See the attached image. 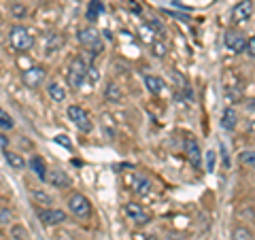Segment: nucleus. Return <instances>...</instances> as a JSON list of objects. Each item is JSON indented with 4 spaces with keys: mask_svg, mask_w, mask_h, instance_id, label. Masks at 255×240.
<instances>
[{
    "mask_svg": "<svg viewBox=\"0 0 255 240\" xmlns=\"http://www.w3.org/2000/svg\"><path fill=\"white\" fill-rule=\"evenodd\" d=\"M9 45L13 47L15 51L26 53V51H30L32 47H34V36H32V32L26 26L15 23V26H11V30H9Z\"/></svg>",
    "mask_w": 255,
    "mask_h": 240,
    "instance_id": "f257e3e1",
    "label": "nucleus"
},
{
    "mask_svg": "<svg viewBox=\"0 0 255 240\" xmlns=\"http://www.w3.org/2000/svg\"><path fill=\"white\" fill-rule=\"evenodd\" d=\"M77 41H79V45L83 47V49H87V51H92L94 55H98L100 51H102V38H100V32L96 30L94 26H85V28H79V32H77Z\"/></svg>",
    "mask_w": 255,
    "mask_h": 240,
    "instance_id": "f03ea898",
    "label": "nucleus"
},
{
    "mask_svg": "<svg viewBox=\"0 0 255 240\" xmlns=\"http://www.w3.org/2000/svg\"><path fill=\"white\" fill-rule=\"evenodd\" d=\"M66 115L68 119L73 121V125L77 127L79 132H83V134H90L94 130V121H92V117L90 113L83 109V107H79V105H70L66 109Z\"/></svg>",
    "mask_w": 255,
    "mask_h": 240,
    "instance_id": "7ed1b4c3",
    "label": "nucleus"
},
{
    "mask_svg": "<svg viewBox=\"0 0 255 240\" xmlns=\"http://www.w3.org/2000/svg\"><path fill=\"white\" fill-rule=\"evenodd\" d=\"M87 64L83 62V58H75L73 62H70V66H68V73H66V83L68 87H73V90H79L83 83H85V79H87Z\"/></svg>",
    "mask_w": 255,
    "mask_h": 240,
    "instance_id": "20e7f679",
    "label": "nucleus"
},
{
    "mask_svg": "<svg viewBox=\"0 0 255 240\" xmlns=\"http://www.w3.org/2000/svg\"><path fill=\"white\" fill-rule=\"evenodd\" d=\"M68 211L75 215L77 219H90L92 217V202L83 194H73L68 198Z\"/></svg>",
    "mask_w": 255,
    "mask_h": 240,
    "instance_id": "39448f33",
    "label": "nucleus"
},
{
    "mask_svg": "<svg viewBox=\"0 0 255 240\" xmlns=\"http://www.w3.org/2000/svg\"><path fill=\"white\" fill-rule=\"evenodd\" d=\"M47 79V70L45 66H30L21 73V81L26 87H30V90H38V87L43 85V81Z\"/></svg>",
    "mask_w": 255,
    "mask_h": 240,
    "instance_id": "423d86ee",
    "label": "nucleus"
},
{
    "mask_svg": "<svg viewBox=\"0 0 255 240\" xmlns=\"http://www.w3.org/2000/svg\"><path fill=\"white\" fill-rule=\"evenodd\" d=\"M124 215L132 223H136V226H147L151 221V215L145 211V206H140L138 202H128L124 206Z\"/></svg>",
    "mask_w": 255,
    "mask_h": 240,
    "instance_id": "0eeeda50",
    "label": "nucleus"
},
{
    "mask_svg": "<svg viewBox=\"0 0 255 240\" xmlns=\"http://www.w3.org/2000/svg\"><path fill=\"white\" fill-rule=\"evenodd\" d=\"M36 217L43 226L53 228V226H60V223L66 221V213H64L62 209H43V211L36 213Z\"/></svg>",
    "mask_w": 255,
    "mask_h": 240,
    "instance_id": "6e6552de",
    "label": "nucleus"
},
{
    "mask_svg": "<svg viewBox=\"0 0 255 240\" xmlns=\"http://www.w3.org/2000/svg\"><path fill=\"white\" fill-rule=\"evenodd\" d=\"M126 183L130 185L132 191H136L138 196H147L149 189H151V181L145 177V174H140V172H130L126 177Z\"/></svg>",
    "mask_w": 255,
    "mask_h": 240,
    "instance_id": "1a4fd4ad",
    "label": "nucleus"
},
{
    "mask_svg": "<svg viewBox=\"0 0 255 240\" xmlns=\"http://www.w3.org/2000/svg\"><path fill=\"white\" fill-rule=\"evenodd\" d=\"M223 43H226V47H228L230 51L243 53L245 51V45H247V36L243 34V32H238V30H228L226 36H223Z\"/></svg>",
    "mask_w": 255,
    "mask_h": 240,
    "instance_id": "9d476101",
    "label": "nucleus"
},
{
    "mask_svg": "<svg viewBox=\"0 0 255 240\" xmlns=\"http://www.w3.org/2000/svg\"><path fill=\"white\" fill-rule=\"evenodd\" d=\"M45 181L49 183L51 187H60V189H66V187H70V177L64 170H60V168H53V170H47V177H45Z\"/></svg>",
    "mask_w": 255,
    "mask_h": 240,
    "instance_id": "9b49d317",
    "label": "nucleus"
},
{
    "mask_svg": "<svg viewBox=\"0 0 255 240\" xmlns=\"http://www.w3.org/2000/svg\"><path fill=\"white\" fill-rule=\"evenodd\" d=\"M251 15H253V0H241L232 9V21L243 23L247 19H251Z\"/></svg>",
    "mask_w": 255,
    "mask_h": 240,
    "instance_id": "f8f14e48",
    "label": "nucleus"
},
{
    "mask_svg": "<svg viewBox=\"0 0 255 240\" xmlns=\"http://www.w3.org/2000/svg\"><path fill=\"white\" fill-rule=\"evenodd\" d=\"M185 155L194 166H200L202 153H200V147H198V142L194 138H185Z\"/></svg>",
    "mask_w": 255,
    "mask_h": 240,
    "instance_id": "ddd939ff",
    "label": "nucleus"
},
{
    "mask_svg": "<svg viewBox=\"0 0 255 240\" xmlns=\"http://www.w3.org/2000/svg\"><path fill=\"white\" fill-rule=\"evenodd\" d=\"M64 34H49L47 36V41H45V53L47 55H53L55 51H60L62 47H64Z\"/></svg>",
    "mask_w": 255,
    "mask_h": 240,
    "instance_id": "4468645a",
    "label": "nucleus"
},
{
    "mask_svg": "<svg viewBox=\"0 0 255 240\" xmlns=\"http://www.w3.org/2000/svg\"><path fill=\"white\" fill-rule=\"evenodd\" d=\"M47 94H49V98L53 102H64L66 100V90H64V85H60L58 81H51L47 85Z\"/></svg>",
    "mask_w": 255,
    "mask_h": 240,
    "instance_id": "2eb2a0df",
    "label": "nucleus"
},
{
    "mask_svg": "<svg viewBox=\"0 0 255 240\" xmlns=\"http://www.w3.org/2000/svg\"><path fill=\"white\" fill-rule=\"evenodd\" d=\"M4 159H6V164H9L13 170H23V168H26V159H23L19 153H15V151L4 149Z\"/></svg>",
    "mask_w": 255,
    "mask_h": 240,
    "instance_id": "dca6fc26",
    "label": "nucleus"
},
{
    "mask_svg": "<svg viewBox=\"0 0 255 240\" xmlns=\"http://www.w3.org/2000/svg\"><path fill=\"white\" fill-rule=\"evenodd\" d=\"M238 123V115H236V111L234 109H226L223 111V117H221V125H223V130H228V132H232L234 127Z\"/></svg>",
    "mask_w": 255,
    "mask_h": 240,
    "instance_id": "f3484780",
    "label": "nucleus"
},
{
    "mask_svg": "<svg viewBox=\"0 0 255 240\" xmlns=\"http://www.w3.org/2000/svg\"><path fill=\"white\" fill-rule=\"evenodd\" d=\"M30 170L34 172L41 181H45V177H47V166H45V162L38 155H34V157L30 159Z\"/></svg>",
    "mask_w": 255,
    "mask_h": 240,
    "instance_id": "a211bd4d",
    "label": "nucleus"
},
{
    "mask_svg": "<svg viewBox=\"0 0 255 240\" xmlns=\"http://www.w3.org/2000/svg\"><path fill=\"white\" fill-rule=\"evenodd\" d=\"M145 85L149 87L151 94H162L164 92V81L159 77H153V75H147L145 77Z\"/></svg>",
    "mask_w": 255,
    "mask_h": 240,
    "instance_id": "6ab92c4d",
    "label": "nucleus"
},
{
    "mask_svg": "<svg viewBox=\"0 0 255 240\" xmlns=\"http://www.w3.org/2000/svg\"><path fill=\"white\" fill-rule=\"evenodd\" d=\"M102 11H105V6H102L100 0H92L90 6H87V19L90 21H96L102 15Z\"/></svg>",
    "mask_w": 255,
    "mask_h": 240,
    "instance_id": "aec40b11",
    "label": "nucleus"
},
{
    "mask_svg": "<svg viewBox=\"0 0 255 240\" xmlns=\"http://www.w3.org/2000/svg\"><path fill=\"white\" fill-rule=\"evenodd\" d=\"M105 96H107V100H111V102H122V98H124L122 90H119V87H117L115 83H109Z\"/></svg>",
    "mask_w": 255,
    "mask_h": 240,
    "instance_id": "412c9836",
    "label": "nucleus"
},
{
    "mask_svg": "<svg viewBox=\"0 0 255 240\" xmlns=\"http://www.w3.org/2000/svg\"><path fill=\"white\" fill-rule=\"evenodd\" d=\"M15 127V121H13V117L6 113V111L0 107V130H13Z\"/></svg>",
    "mask_w": 255,
    "mask_h": 240,
    "instance_id": "4be33fe9",
    "label": "nucleus"
},
{
    "mask_svg": "<svg viewBox=\"0 0 255 240\" xmlns=\"http://www.w3.org/2000/svg\"><path fill=\"white\" fill-rule=\"evenodd\" d=\"M204 157H206V172H213V170H215V166H217V151L209 149Z\"/></svg>",
    "mask_w": 255,
    "mask_h": 240,
    "instance_id": "5701e85b",
    "label": "nucleus"
},
{
    "mask_svg": "<svg viewBox=\"0 0 255 240\" xmlns=\"http://www.w3.org/2000/svg\"><path fill=\"white\" fill-rule=\"evenodd\" d=\"M232 240H253V234L247 228H236L232 234Z\"/></svg>",
    "mask_w": 255,
    "mask_h": 240,
    "instance_id": "b1692460",
    "label": "nucleus"
},
{
    "mask_svg": "<svg viewBox=\"0 0 255 240\" xmlns=\"http://www.w3.org/2000/svg\"><path fill=\"white\" fill-rule=\"evenodd\" d=\"M241 162L249 168H255V151H243L241 153Z\"/></svg>",
    "mask_w": 255,
    "mask_h": 240,
    "instance_id": "393cba45",
    "label": "nucleus"
},
{
    "mask_svg": "<svg viewBox=\"0 0 255 240\" xmlns=\"http://www.w3.org/2000/svg\"><path fill=\"white\" fill-rule=\"evenodd\" d=\"M32 196H34L38 202H45V204H51V202H53V198H51L49 194H45V191H38V189L32 191Z\"/></svg>",
    "mask_w": 255,
    "mask_h": 240,
    "instance_id": "a878e982",
    "label": "nucleus"
},
{
    "mask_svg": "<svg viewBox=\"0 0 255 240\" xmlns=\"http://www.w3.org/2000/svg\"><path fill=\"white\" fill-rule=\"evenodd\" d=\"M245 51H247V55H249V58H255V36H251V38H247Z\"/></svg>",
    "mask_w": 255,
    "mask_h": 240,
    "instance_id": "bb28decb",
    "label": "nucleus"
},
{
    "mask_svg": "<svg viewBox=\"0 0 255 240\" xmlns=\"http://www.w3.org/2000/svg\"><path fill=\"white\" fill-rule=\"evenodd\" d=\"M55 142H58V145H62V147H66V149H73V142H70L68 136H64V134L55 136Z\"/></svg>",
    "mask_w": 255,
    "mask_h": 240,
    "instance_id": "cd10ccee",
    "label": "nucleus"
},
{
    "mask_svg": "<svg viewBox=\"0 0 255 240\" xmlns=\"http://www.w3.org/2000/svg\"><path fill=\"white\" fill-rule=\"evenodd\" d=\"M153 51H155L157 58H164V55H166V47H164V45H155Z\"/></svg>",
    "mask_w": 255,
    "mask_h": 240,
    "instance_id": "c85d7f7f",
    "label": "nucleus"
},
{
    "mask_svg": "<svg viewBox=\"0 0 255 240\" xmlns=\"http://www.w3.org/2000/svg\"><path fill=\"white\" fill-rule=\"evenodd\" d=\"M13 13L17 15V17H21V15H26V9H21V6L15 4V6H13Z\"/></svg>",
    "mask_w": 255,
    "mask_h": 240,
    "instance_id": "c756f323",
    "label": "nucleus"
},
{
    "mask_svg": "<svg viewBox=\"0 0 255 240\" xmlns=\"http://www.w3.org/2000/svg\"><path fill=\"white\" fill-rule=\"evenodd\" d=\"M166 240H185V236H179V234H168Z\"/></svg>",
    "mask_w": 255,
    "mask_h": 240,
    "instance_id": "7c9ffc66",
    "label": "nucleus"
},
{
    "mask_svg": "<svg viewBox=\"0 0 255 240\" xmlns=\"http://www.w3.org/2000/svg\"><path fill=\"white\" fill-rule=\"evenodd\" d=\"M0 17H2V11H0Z\"/></svg>",
    "mask_w": 255,
    "mask_h": 240,
    "instance_id": "2f4dec72",
    "label": "nucleus"
}]
</instances>
